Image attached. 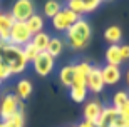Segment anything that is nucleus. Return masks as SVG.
I'll return each instance as SVG.
<instances>
[{"mask_svg":"<svg viewBox=\"0 0 129 127\" xmlns=\"http://www.w3.org/2000/svg\"><path fill=\"white\" fill-rule=\"evenodd\" d=\"M119 117H129V99L126 100V104L119 109Z\"/></svg>","mask_w":129,"mask_h":127,"instance_id":"nucleus-29","label":"nucleus"},{"mask_svg":"<svg viewBox=\"0 0 129 127\" xmlns=\"http://www.w3.org/2000/svg\"><path fill=\"white\" fill-rule=\"evenodd\" d=\"M126 82H127V85H129V69H127V72H126Z\"/></svg>","mask_w":129,"mask_h":127,"instance_id":"nucleus-32","label":"nucleus"},{"mask_svg":"<svg viewBox=\"0 0 129 127\" xmlns=\"http://www.w3.org/2000/svg\"><path fill=\"white\" fill-rule=\"evenodd\" d=\"M104 79H102V72L101 67H94L92 65L89 75H87V90H91L92 94H99L104 89Z\"/></svg>","mask_w":129,"mask_h":127,"instance_id":"nucleus-8","label":"nucleus"},{"mask_svg":"<svg viewBox=\"0 0 129 127\" xmlns=\"http://www.w3.org/2000/svg\"><path fill=\"white\" fill-rule=\"evenodd\" d=\"M32 64H34L35 74L40 75V77H47L49 74L54 70V57L49 55L47 52H40V54L35 57V60H34Z\"/></svg>","mask_w":129,"mask_h":127,"instance_id":"nucleus-6","label":"nucleus"},{"mask_svg":"<svg viewBox=\"0 0 129 127\" xmlns=\"http://www.w3.org/2000/svg\"><path fill=\"white\" fill-rule=\"evenodd\" d=\"M121 127H129V117H121Z\"/></svg>","mask_w":129,"mask_h":127,"instance_id":"nucleus-31","label":"nucleus"},{"mask_svg":"<svg viewBox=\"0 0 129 127\" xmlns=\"http://www.w3.org/2000/svg\"><path fill=\"white\" fill-rule=\"evenodd\" d=\"M106 60L111 65H121L122 57L119 52V45H109V49L106 50Z\"/></svg>","mask_w":129,"mask_h":127,"instance_id":"nucleus-15","label":"nucleus"},{"mask_svg":"<svg viewBox=\"0 0 129 127\" xmlns=\"http://www.w3.org/2000/svg\"><path fill=\"white\" fill-rule=\"evenodd\" d=\"M77 127H96V125H94L92 122H89V120H82V122L79 124Z\"/></svg>","mask_w":129,"mask_h":127,"instance_id":"nucleus-30","label":"nucleus"},{"mask_svg":"<svg viewBox=\"0 0 129 127\" xmlns=\"http://www.w3.org/2000/svg\"><path fill=\"white\" fill-rule=\"evenodd\" d=\"M119 52H121L122 60H127V59H129V45H127V44H124V45H119Z\"/></svg>","mask_w":129,"mask_h":127,"instance_id":"nucleus-28","label":"nucleus"},{"mask_svg":"<svg viewBox=\"0 0 129 127\" xmlns=\"http://www.w3.org/2000/svg\"><path fill=\"white\" fill-rule=\"evenodd\" d=\"M66 33H67L69 45H71L74 50H81V49H84L87 44H89V40H91L92 28H91V25H89L87 20L79 19Z\"/></svg>","mask_w":129,"mask_h":127,"instance_id":"nucleus-2","label":"nucleus"},{"mask_svg":"<svg viewBox=\"0 0 129 127\" xmlns=\"http://www.w3.org/2000/svg\"><path fill=\"white\" fill-rule=\"evenodd\" d=\"M10 75H12V72H10L9 65H7V64H4V62L0 60V82H4V80H7Z\"/></svg>","mask_w":129,"mask_h":127,"instance_id":"nucleus-27","label":"nucleus"},{"mask_svg":"<svg viewBox=\"0 0 129 127\" xmlns=\"http://www.w3.org/2000/svg\"><path fill=\"white\" fill-rule=\"evenodd\" d=\"M22 50H24V55H25V59H27V62H34V60H35V57L40 54V52L34 47L30 42L27 44V45H24V47H22Z\"/></svg>","mask_w":129,"mask_h":127,"instance_id":"nucleus-24","label":"nucleus"},{"mask_svg":"<svg viewBox=\"0 0 129 127\" xmlns=\"http://www.w3.org/2000/svg\"><path fill=\"white\" fill-rule=\"evenodd\" d=\"M4 122H5V125H7V127H24V124H25L24 110H22V109H19L14 115H10L7 120H4Z\"/></svg>","mask_w":129,"mask_h":127,"instance_id":"nucleus-19","label":"nucleus"},{"mask_svg":"<svg viewBox=\"0 0 129 127\" xmlns=\"http://www.w3.org/2000/svg\"><path fill=\"white\" fill-rule=\"evenodd\" d=\"M22 100L17 97L15 94H7L4 95V99L0 102V119H2V122L7 120L10 115H14L17 110H19V104Z\"/></svg>","mask_w":129,"mask_h":127,"instance_id":"nucleus-7","label":"nucleus"},{"mask_svg":"<svg viewBox=\"0 0 129 127\" xmlns=\"http://www.w3.org/2000/svg\"><path fill=\"white\" fill-rule=\"evenodd\" d=\"M86 97H87V87H81V85L71 87V99L74 102H84Z\"/></svg>","mask_w":129,"mask_h":127,"instance_id":"nucleus-21","label":"nucleus"},{"mask_svg":"<svg viewBox=\"0 0 129 127\" xmlns=\"http://www.w3.org/2000/svg\"><path fill=\"white\" fill-rule=\"evenodd\" d=\"M59 79H60L62 85L71 87L72 82H74V64H72V65L62 67V70H60V74H59Z\"/></svg>","mask_w":129,"mask_h":127,"instance_id":"nucleus-18","label":"nucleus"},{"mask_svg":"<svg viewBox=\"0 0 129 127\" xmlns=\"http://www.w3.org/2000/svg\"><path fill=\"white\" fill-rule=\"evenodd\" d=\"M119 117V110L116 107H104L101 112V117L97 119L96 127H109V124H112L116 119Z\"/></svg>","mask_w":129,"mask_h":127,"instance_id":"nucleus-11","label":"nucleus"},{"mask_svg":"<svg viewBox=\"0 0 129 127\" xmlns=\"http://www.w3.org/2000/svg\"><path fill=\"white\" fill-rule=\"evenodd\" d=\"M32 40V33L25 22H14L12 28L9 32V44L17 45V47H24Z\"/></svg>","mask_w":129,"mask_h":127,"instance_id":"nucleus-3","label":"nucleus"},{"mask_svg":"<svg viewBox=\"0 0 129 127\" xmlns=\"http://www.w3.org/2000/svg\"><path fill=\"white\" fill-rule=\"evenodd\" d=\"M67 9L72 10L74 14L81 15L84 14V2L82 0H67Z\"/></svg>","mask_w":129,"mask_h":127,"instance_id":"nucleus-25","label":"nucleus"},{"mask_svg":"<svg viewBox=\"0 0 129 127\" xmlns=\"http://www.w3.org/2000/svg\"><path fill=\"white\" fill-rule=\"evenodd\" d=\"M34 14H35V9H34L32 0H17L10 12L15 22H27Z\"/></svg>","mask_w":129,"mask_h":127,"instance_id":"nucleus-5","label":"nucleus"},{"mask_svg":"<svg viewBox=\"0 0 129 127\" xmlns=\"http://www.w3.org/2000/svg\"><path fill=\"white\" fill-rule=\"evenodd\" d=\"M101 72H102L104 84H107V85L117 84V82L121 80V77H122V72H121L119 65H111V64H106V65L101 69Z\"/></svg>","mask_w":129,"mask_h":127,"instance_id":"nucleus-10","label":"nucleus"},{"mask_svg":"<svg viewBox=\"0 0 129 127\" xmlns=\"http://www.w3.org/2000/svg\"><path fill=\"white\" fill-rule=\"evenodd\" d=\"M15 95H17L20 100L30 99V95H32V82H30L29 79L19 80V84L15 87Z\"/></svg>","mask_w":129,"mask_h":127,"instance_id":"nucleus-12","label":"nucleus"},{"mask_svg":"<svg viewBox=\"0 0 129 127\" xmlns=\"http://www.w3.org/2000/svg\"><path fill=\"white\" fill-rule=\"evenodd\" d=\"M0 60L7 64L12 74H22L27 69V59L24 55L22 47L12 45V44H4V47L0 50Z\"/></svg>","mask_w":129,"mask_h":127,"instance_id":"nucleus-1","label":"nucleus"},{"mask_svg":"<svg viewBox=\"0 0 129 127\" xmlns=\"http://www.w3.org/2000/svg\"><path fill=\"white\" fill-rule=\"evenodd\" d=\"M102 104L99 102L97 99H92L84 105V120H89L96 125L97 119L101 117V112H102Z\"/></svg>","mask_w":129,"mask_h":127,"instance_id":"nucleus-9","label":"nucleus"},{"mask_svg":"<svg viewBox=\"0 0 129 127\" xmlns=\"http://www.w3.org/2000/svg\"><path fill=\"white\" fill-rule=\"evenodd\" d=\"M0 127H7V125H5V122H0Z\"/></svg>","mask_w":129,"mask_h":127,"instance_id":"nucleus-33","label":"nucleus"},{"mask_svg":"<svg viewBox=\"0 0 129 127\" xmlns=\"http://www.w3.org/2000/svg\"><path fill=\"white\" fill-rule=\"evenodd\" d=\"M25 24H27V27H29V30H30L32 35H35V33H39V32L44 30V19L40 17V15H37V14H34Z\"/></svg>","mask_w":129,"mask_h":127,"instance_id":"nucleus-17","label":"nucleus"},{"mask_svg":"<svg viewBox=\"0 0 129 127\" xmlns=\"http://www.w3.org/2000/svg\"><path fill=\"white\" fill-rule=\"evenodd\" d=\"M91 69H92V65L89 64V62H86V60L79 62V64H74V72H76L77 75L86 77V79H87V75H89Z\"/></svg>","mask_w":129,"mask_h":127,"instance_id":"nucleus-23","label":"nucleus"},{"mask_svg":"<svg viewBox=\"0 0 129 127\" xmlns=\"http://www.w3.org/2000/svg\"><path fill=\"white\" fill-rule=\"evenodd\" d=\"M49 40H50V35H49L47 32H44V30H42V32L32 35L30 44H32L39 52H45V50H47V45H49Z\"/></svg>","mask_w":129,"mask_h":127,"instance_id":"nucleus-14","label":"nucleus"},{"mask_svg":"<svg viewBox=\"0 0 129 127\" xmlns=\"http://www.w3.org/2000/svg\"><path fill=\"white\" fill-rule=\"evenodd\" d=\"M104 40L109 42V45H117L122 40V30H121V27H117V25L107 27L104 32Z\"/></svg>","mask_w":129,"mask_h":127,"instance_id":"nucleus-13","label":"nucleus"},{"mask_svg":"<svg viewBox=\"0 0 129 127\" xmlns=\"http://www.w3.org/2000/svg\"><path fill=\"white\" fill-rule=\"evenodd\" d=\"M84 2V14H91L101 5L102 0H82Z\"/></svg>","mask_w":129,"mask_h":127,"instance_id":"nucleus-26","label":"nucleus"},{"mask_svg":"<svg viewBox=\"0 0 129 127\" xmlns=\"http://www.w3.org/2000/svg\"><path fill=\"white\" fill-rule=\"evenodd\" d=\"M129 99V94L126 92V90H119V92H116L114 97H112V107H116L117 110H119L122 105L126 104V100Z\"/></svg>","mask_w":129,"mask_h":127,"instance_id":"nucleus-22","label":"nucleus"},{"mask_svg":"<svg viewBox=\"0 0 129 127\" xmlns=\"http://www.w3.org/2000/svg\"><path fill=\"white\" fill-rule=\"evenodd\" d=\"M62 50H64V44H62V40L60 38H57V37H50V40H49V45H47V54L49 55H52L54 59L55 57H59L60 54H62Z\"/></svg>","mask_w":129,"mask_h":127,"instance_id":"nucleus-16","label":"nucleus"},{"mask_svg":"<svg viewBox=\"0 0 129 127\" xmlns=\"http://www.w3.org/2000/svg\"><path fill=\"white\" fill-rule=\"evenodd\" d=\"M60 10H62V7H60V4H59L57 0H47L45 5H44V14L49 19H54Z\"/></svg>","mask_w":129,"mask_h":127,"instance_id":"nucleus-20","label":"nucleus"},{"mask_svg":"<svg viewBox=\"0 0 129 127\" xmlns=\"http://www.w3.org/2000/svg\"><path fill=\"white\" fill-rule=\"evenodd\" d=\"M79 19H81V15L74 14L72 10H69L66 7V9H62L52 19V27L55 28V30H59V32H67V30L76 24Z\"/></svg>","mask_w":129,"mask_h":127,"instance_id":"nucleus-4","label":"nucleus"},{"mask_svg":"<svg viewBox=\"0 0 129 127\" xmlns=\"http://www.w3.org/2000/svg\"><path fill=\"white\" fill-rule=\"evenodd\" d=\"M0 84H2V82H0Z\"/></svg>","mask_w":129,"mask_h":127,"instance_id":"nucleus-34","label":"nucleus"}]
</instances>
